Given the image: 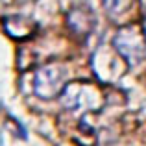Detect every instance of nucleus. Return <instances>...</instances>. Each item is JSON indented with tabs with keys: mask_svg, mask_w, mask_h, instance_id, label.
<instances>
[{
	"mask_svg": "<svg viewBox=\"0 0 146 146\" xmlns=\"http://www.w3.org/2000/svg\"><path fill=\"white\" fill-rule=\"evenodd\" d=\"M113 46L117 48L118 56L129 67L139 65L141 59L144 57V50H146V33L143 24L131 22V24L122 26L113 39Z\"/></svg>",
	"mask_w": 146,
	"mask_h": 146,
	"instance_id": "nucleus-1",
	"label": "nucleus"
},
{
	"mask_svg": "<svg viewBox=\"0 0 146 146\" xmlns=\"http://www.w3.org/2000/svg\"><path fill=\"white\" fill-rule=\"evenodd\" d=\"M63 80L57 67H43L35 74V93L41 98H52L61 91Z\"/></svg>",
	"mask_w": 146,
	"mask_h": 146,
	"instance_id": "nucleus-2",
	"label": "nucleus"
},
{
	"mask_svg": "<svg viewBox=\"0 0 146 146\" xmlns=\"http://www.w3.org/2000/svg\"><path fill=\"white\" fill-rule=\"evenodd\" d=\"M68 24L72 26L76 33L85 35L94 28V15L87 7H76V9H72L70 17H68Z\"/></svg>",
	"mask_w": 146,
	"mask_h": 146,
	"instance_id": "nucleus-3",
	"label": "nucleus"
},
{
	"mask_svg": "<svg viewBox=\"0 0 146 146\" xmlns=\"http://www.w3.org/2000/svg\"><path fill=\"white\" fill-rule=\"evenodd\" d=\"M7 21L15 24V30H9V35L11 37H17V39H22V37H28L30 32H32L33 24L28 21V19H22V17H7Z\"/></svg>",
	"mask_w": 146,
	"mask_h": 146,
	"instance_id": "nucleus-4",
	"label": "nucleus"
},
{
	"mask_svg": "<svg viewBox=\"0 0 146 146\" xmlns=\"http://www.w3.org/2000/svg\"><path fill=\"white\" fill-rule=\"evenodd\" d=\"M133 0H104V7L109 11L111 15H120L129 9Z\"/></svg>",
	"mask_w": 146,
	"mask_h": 146,
	"instance_id": "nucleus-5",
	"label": "nucleus"
}]
</instances>
